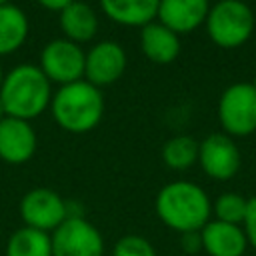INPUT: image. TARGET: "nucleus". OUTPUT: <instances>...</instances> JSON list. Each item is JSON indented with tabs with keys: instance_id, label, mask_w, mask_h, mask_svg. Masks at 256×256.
Returning <instances> with one entry per match:
<instances>
[{
	"instance_id": "nucleus-14",
	"label": "nucleus",
	"mask_w": 256,
	"mask_h": 256,
	"mask_svg": "<svg viewBox=\"0 0 256 256\" xmlns=\"http://www.w3.org/2000/svg\"><path fill=\"white\" fill-rule=\"evenodd\" d=\"M140 48L144 56L156 64H170L180 54V38L176 32L160 22H150L142 26Z\"/></svg>"
},
{
	"instance_id": "nucleus-22",
	"label": "nucleus",
	"mask_w": 256,
	"mask_h": 256,
	"mask_svg": "<svg viewBox=\"0 0 256 256\" xmlns=\"http://www.w3.org/2000/svg\"><path fill=\"white\" fill-rule=\"evenodd\" d=\"M242 230L246 234L248 244L256 250V196L248 198V206H246V216L242 222Z\"/></svg>"
},
{
	"instance_id": "nucleus-24",
	"label": "nucleus",
	"mask_w": 256,
	"mask_h": 256,
	"mask_svg": "<svg viewBox=\"0 0 256 256\" xmlns=\"http://www.w3.org/2000/svg\"><path fill=\"white\" fill-rule=\"evenodd\" d=\"M74 0H38L40 6L48 8V10H56V12H62L68 4H72Z\"/></svg>"
},
{
	"instance_id": "nucleus-3",
	"label": "nucleus",
	"mask_w": 256,
	"mask_h": 256,
	"mask_svg": "<svg viewBox=\"0 0 256 256\" xmlns=\"http://www.w3.org/2000/svg\"><path fill=\"white\" fill-rule=\"evenodd\" d=\"M52 116L60 128L72 134H84L98 126L104 114L100 88L86 80L64 84L52 96Z\"/></svg>"
},
{
	"instance_id": "nucleus-28",
	"label": "nucleus",
	"mask_w": 256,
	"mask_h": 256,
	"mask_svg": "<svg viewBox=\"0 0 256 256\" xmlns=\"http://www.w3.org/2000/svg\"><path fill=\"white\" fill-rule=\"evenodd\" d=\"M252 86H254V88H256V78H254V82H252Z\"/></svg>"
},
{
	"instance_id": "nucleus-15",
	"label": "nucleus",
	"mask_w": 256,
	"mask_h": 256,
	"mask_svg": "<svg viewBox=\"0 0 256 256\" xmlns=\"http://www.w3.org/2000/svg\"><path fill=\"white\" fill-rule=\"evenodd\" d=\"M160 0H100L102 12L122 26H146L158 16Z\"/></svg>"
},
{
	"instance_id": "nucleus-17",
	"label": "nucleus",
	"mask_w": 256,
	"mask_h": 256,
	"mask_svg": "<svg viewBox=\"0 0 256 256\" xmlns=\"http://www.w3.org/2000/svg\"><path fill=\"white\" fill-rule=\"evenodd\" d=\"M28 36V18L26 14L14 6H0V56H8L16 52Z\"/></svg>"
},
{
	"instance_id": "nucleus-11",
	"label": "nucleus",
	"mask_w": 256,
	"mask_h": 256,
	"mask_svg": "<svg viewBox=\"0 0 256 256\" xmlns=\"http://www.w3.org/2000/svg\"><path fill=\"white\" fill-rule=\"evenodd\" d=\"M36 152V132L28 120L6 116L0 120V158L8 164H24Z\"/></svg>"
},
{
	"instance_id": "nucleus-26",
	"label": "nucleus",
	"mask_w": 256,
	"mask_h": 256,
	"mask_svg": "<svg viewBox=\"0 0 256 256\" xmlns=\"http://www.w3.org/2000/svg\"><path fill=\"white\" fill-rule=\"evenodd\" d=\"M2 80H4V72H2V68H0V86H2Z\"/></svg>"
},
{
	"instance_id": "nucleus-12",
	"label": "nucleus",
	"mask_w": 256,
	"mask_h": 256,
	"mask_svg": "<svg viewBox=\"0 0 256 256\" xmlns=\"http://www.w3.org/2000/svg\"><path fill=\"white\" fill-rule=\"evenodd\" d=\"M208 0H160L158 22L176 34H188L206 22Z\"/></svg>"
},
{
	"instance_id": "nucleus-6",
	"label": "nucleus",
	"mask_w": 256,
	"mask_h": 256,
	"mask_svg": "<svg viewBox=\"0 0 256 256\" xmlns=\"http://www.w3.org/2000/svg\"><path fill=\"white\" fill-rule=\"evenodd\" d=\"M52 256H102L104 240L98 228L78 214H70L52 234Z\"/></svg>"
},
{
	"instance_id": "nucleus-2",
	"label": "nucleus",
	"mask_w": 256,
	"mask_h": 256,
	"mask_svg": "<svg viewBox=\"0 0 256 256\" xmlns=\"http://www.w3.org/2000/svg\"><path fill=\"white\" fill-rule=\"evenodd\" d=\"M0 102L6 116L32 120L40 116L52 102L50 80L44 76L40 66L20 64L4 76L0 86Z\"/></svg>"
},
{
	"instance_id": "nucleus-13",
	"label": "nucleus",
	"mask_w": 256,
	"mask_h": 256,
	"mask_svg": "<svg viewBox=\"0 0 256 256\" xmlns=\"http://www.w3.org/2000/svg\"><path fill=\"white\" fill-rule=\"evenodd\" d=\"M202 250L208 256H244L248 248L242 226L220 220H210L202 230Z\"/></svg>"
},
{
	"instance_id": "nucleus-1",
	"label": "nucleus",
	"mask_w": 256,
	"mask_h": 256,
	"mask_svg": "<svg viewBox=\"0 0 256 256\" xmlns=\"http://www.w3.org/2000/svg\"><path fill=\"white\" fill-rule=\"evenodd\" d=\"M156 214L172 230L200 232L212 214V202L208 194L194 182L176 180L160 188L156 196Z\"/></svg>"
},
{
	"instance_id": "nucleus-20",
	"label": "nucleus",
	"mask_w": 256,
	"mask_h": 256,
	"mask_svg": "<svg viewBox=\"0 0 256 256\" xmlns=\"http://www.w3.org/2000/svg\"><path fill=\"white\" fill-rule=\"evenodd\" d=\"M246 206H248V198H244L242 194H238V192H224L212 204V212L216 216L214 220L240 226L244 222V216H246Z\"/></svg>"
},
{
	"instance_id": "nucleus-27",
	"label": "nucleus",
	"mask_w": 256,
	"mask_h": 256,
	"mask_svg": "<svg viewBox=\"0 0 256 256\" xmlns=\"http://www.w3.org/2000/svg\"><path fill=\"white\" fill-rule=\"evenodd\" d=\"M4 4H10L8 0H0V6H4Z\"/></svg>"
},
{
	"instance_id": "nucleus-5",
	"label": "nucleus",
	"mask_w": 256,
	"mask_h": 256,
	"mask_svg": "<svg viewBox=\"0 0 256 256\" xmlns=\"http://www.w3.org/2000/svg\"><path fill=\"white\" fill-rule=\"evenodd\" d=\"M218 120L228 136L256 132V88L252 82L230 84L218 100Z\"/></svg>"
},
{
	"instance_id": "nucleus-23",
	"label": "nucleus",
	"mask_w": 256,
	"mask_h": 256,
	"mask_svg": "<svg viewBox=\"0 0 256 256\" xmlns=\"http://www.w3.org/2000/svg\"><path fill=\"white\" fill-rule=\"evenodd\" d=\"M180 246L184 252L188 254H196L198 250H202V238L200 232H184L180 236Z\"/></svg>"
},
{
	"instance_id": "nucleus-7",
	"label": "nucleus",
	"mask_w": 256,
	"mask_h": 256,
	"mask_svg": "<svg viewBox=\"0 0 256 256\" xmlns=\"http://www.w3.org/2000/svg\"><path fill=\"white\" fill-rule=\"evenodd\" d=\"M86 66V54L82 48L66 38L48 42L40 52V70L50 82L60 86L82 80Z\"/></svg>"
},
{
	"instance_id": "nucleus-25",
	"label": "nucleus",
	"mask_w": 256,
	"mask_h": 256,
	"mask_svg": "<svg viewBox=\"0 0 256 256\" xmlns=\"http://www.w3.org/2000/svg\"><path fill=\"white\" fill-rule=\"evenodd\" d=\"M2 118H6V110H4V106H2V102H0V120Z\"/></svg>"
},
{
	"instance_id": "nucleus-4",
	"label": "nucleus",
	"mask_w": 256,
	"mask_h": 256,
	"mask_svg": "<svg viewBox=\"0 0 256 256\" xmlns=\"http://www.w3.org/2000/svg\"><path fill=\"white\" fill-rule=\"evenodd\" d=\"M204 24L210 40L216 46L238 48L252 36L254 14L242 0H218L214 6H210Z\"/></svg>"
},
{
	"instance_id": "nucleus-8",
	"label": "nucleus",
	"mask_w": 256,
	"mask_h": 256,
	"mask_svg": "<svg viewBox=\"0 0 256 256\" xmlns=\"http://www.w3.org/2000/svg\"><path fill=\"white\" fill-rule=\"evenodd\" d=\"M20 216L24 226L52 234L70 214L62 196L50 188H34L20 200Z\"/></svg>"
},
{
	"instance_id": "nucleus-18",
	"label": "nucleus",
	"mask_w": 256,
	"mask_h": 256,
	"mask_svg": "<svg viewBox=\"0 0 256 256\" xmlns=\"http://www.w3.org/2000/svg\"><path fill=\"white\" fill-rule=\"evenodd\" d=\"M6 256H52L50 234L22 226L10 234L6 242Z\"/></svg>"
},
{
	"instance_id": "nucleus-9",
	"label": "nucleus",
	"mask_w": 256,
	"mask_h": 256,
	"mask_svg": "<svg viewBox=\"0 0 256 256\" xmlns=\"http://www.w3.org/2000/svg\"><path fill=\"white\" fill-rule=\"evenodd\" d=\"M198 162L206 176L214 180H230L240 170V150L232 136L224 132H214L200 142Z\"/></svg>"
},
{
	"instance_id": "nucleus-21",
	"label": "nucleus",
	"mask_w": 256,
	"mask_h": 256,
	"mask_svg": "<svg viewBox=\"0 0 256 256\" xmlns=\"http://www.w3.org/2000/svg\"><path fill=\"white\" fill-rule=\"evenodd\" d=\"M112 256H156V250L144 236L126 234L114 244Z\"/></svg>"
},
{
	"instance_id": "nucleus-10",
	"label": "nucleus",
	"mask_w": 256,
	"mask_h": 256,
	"mask_svg": "<svg viewBox=\"0 0 256 256\" xmlns=\"http://www.w3.org/2000/svg\"><path fill=\"white\" fill-rule=\"evenodd\" d=\"M126 70V52L118 42L104 40L92 46L86 54L84 76L86 82L94 84L96 88L108 86L116 82Z\"/></svg>"
},
{
	"instance_id": "nucleus-16",
	"label": "nucleus",
	"mask_w": 256,
	"mask_h": 256,
	"mask_svg": "<svg viewBox=\"0 0 256 256\" xmlns=\"http://www.w3.org/2000/svg\"><path fill=\"white\" fill-rule=\"evenodd\" d=\"M60 28L66 34V40H72L76 44L88 42L98 30L96 12L88 4L74 0L60 12Z\"/></svg>"
},
{
	"instance_id": "nucleus-19",
	"label": "nucleus",
	"mask_w": 256,
	"mask_h": 256,
	"mask_svg": "<svg viewBox=\"0 0 256 256\" xmlns=\"http://www.w3.org/2000/svg\"><path fill=\"white\" fill-rule=\"evenodd\" d=\"M198 148L200 142L192 136H174L162 146V160L172 170H188L198 162Z\"/></svg>"
}]
</instances>
